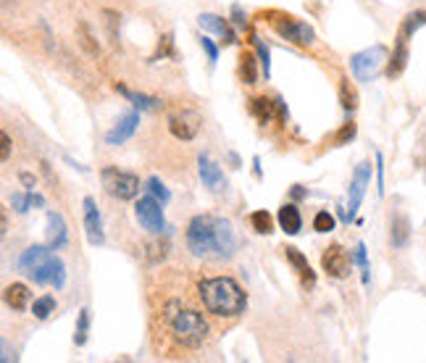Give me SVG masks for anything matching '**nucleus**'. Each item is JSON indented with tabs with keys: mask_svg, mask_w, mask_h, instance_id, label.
<instances>
[{
	"mask_svg": "<svg viewBox=\"0 0 426 363\" xmlns=\"http://www.w3.org/2000/svg\"><path fill=\"white\" fill-rule=\"evenodd\" d=\"M368 184H371V164L363 161L358 164L353 171V182H350V197H348V224L355 219V213L363 203V195H366Z\"/></svg>",
	"mask_w": 426,
	"mask_h": 363,
	"instance_id": "obj_11",
	"label": "nucleus"
},
{
	"mask_svg": "<svg viewBox=\"0 0 426 363\" xmlns=\"http://www.w3.org/2000/svg\"><path fill=\"white\" fill-rule=\"evenodd\" d=\"M376 190H379V195H384V158L382 153H376Z\"/></svg>",
	"mask_w": 426,
	"mask_h": 363,
	"instance_id": "obj_42",
	"label": "nucleus"
},
{
	"mask_svg": "<svg viewBox=\"0 0 426 363\" xmlns=\"http://www.w3.org/2000/svg\"><path fill=\"white\" fill-rule=\"evenodd\" d=\"M82 208H85V234H87L89 245H103L105 242V232H103V221H100V213H98V206L92 197H85L82 200Z\"/></svg>",
	"mask_w": 426,
	"mask_h": 363,
	"instance_id": "obj_14",
	"label": "nucleus"
},
{
	"mask_svg": "<svg viewBox=\"0 0 426 363\" xmlns=\"http://www.w3.org/2000/svg\"><path fill=\"white\" fill-rule=\"evenodd\" d=\"M334 224H337V221H334V216H332L329 211H319L316 213V219H313V229H316V232H321V234L332 232Z\"/></svg>",
	"mask_w": 426,
	"mask_h": 363,
	"instance_id": "obj_35",
	"label": "nucleus"
},
{
	"mask_svg": "<svg viewBox=\"0 0 426 363\" xmlns=\"http://www.w3.org/2000/svg\"><path fill=\"white\" fill-rule=\"evenodd\" d=\"M424 24H426V11H413V14H408L403 19V24H400L395 37V50H392V56L387 60V69H384V74L390 76V79H397V76L405 72L408 56H411L408 43H411V37L416 34V30H421Z\"/></svg>",
	"mask_w": 426,
	"mask_h": 363,
	"instance_id": "obj_4",
	"label": "nucleus"
},
{
	"mask_svg": "<svg viewBox=\"0 0 426 363\" xmlns=\"http://www.w3.org/2000/svg\"><path fill=\"white\" fill-rule=\"evenodd\" d=\"M100 184L114 200H134L140 195V179L118 166H105L100 171Z\"/></svg>",
	"mask_w": 426,
	"mask_h": 363,
	"instance_id": "obj_7",
	"label": "nucleus"
},
{
	"mask_svg": "<svg viewBox=\"0 0 426 363\" xmlns=\"http://www.w3.org/2000/svg\"><path fill=\"white\" fill-rule=\"evenodd\" d=\"M114 90H116L118 95H124L134 108H140V113H142V111H158V108L163 106L158 98H150V95H145V92H134V90H129L127 85H121V82L114 85Z\"/></svg>",
	"mask_w": 426,
	"mask_h": 363,
	"instance_id": "obj_21",
	"label": "nucleus"
},
{
	"mask_svg": "<svg viewBox=\"0 0 426 363\" xmlns=\"http://www.w3.org/2000/svg\"><path fill=\"white\" fill-rule=\"evenodd\" d=\"M390 237H392V245L395 248H405L408 240H411V224H408V219L400 213V216H392V224H390Z\"/></svg>",
	"mask_w": 426,
	"mask_h": 363,
	"instance_id": "obj_24",
	"label": "nucleus"
},
{
	"mask_svg": "<svg viewBox=\"0 0 426 363\" xmlns=\"http://www.w3.org/2000/svg\"><path fill=\"white\" fill-rule=\"evenodd\" d=\"M355 258L342 248V245H329L321 253V269L332 279H348L350 276V269H353Z\"/></svg>",
	"mask_w": 426,
	"mask_h": 363,
	"instance_id": "obj_9",
	"label": "nucleus"
},
{
	"mask_svg": "<svg viewBox=\"0 0 426 363\" xmlns=\"http://www.w3.org/2000/svg\"><path fill=\"white\" fill-rule=\"evenodd\" d=\"M66 242H69V229H66L63 216L58 211H50L47 213V248L61 250Z\"/></svg>",
	"mask_w": 426,
	"mask_h": 363,
	"instance_id": "obj_18",
	"label": "nucleus"
},
{
	"mask_svg": "<svg viewBox=\"0 0 426 363\" xmlns=\"http://www.w3.org/2000/svg\"><path fill=\"white\" fill-rule=\"evenodd\" d=\"M239 79H242L245 85H255V79H258L255 56L248 53V50H242V56H239Z\"/></svg>",
	"mask_w": 426,
	"mask_h": 363,
	"instance_id": "obj_27",
	"label": "nucleus"
},
{
	"mask_svg": "<svg viewBox=\"0 0 426 363\" xmlns=\"http://www.w3.org/2000/svg\"><path fill=\"white\" fill-rule=\"evenodd\" d=\"M147 192H150V195H156L158 197V200H161L163 206H166V203H169V197H171V192H169V190H166V184H163L161 179H158V177H150V179H147Z\"/></svg>",
	"mask_w": 426,
	"mask_h": 363,
	"instance_id": "obj_34",
	"label": "nucleus"
},
{
	"mask_svg": "<svg viewBox=\"0 0 426 363\" xmlns=\"http://www.w3.org/2000/svg\"><path fill=\"white\" fill-rule=\"evenodd\" d=\"M284 258L292 263V269L297 272V276H300V282H303V287H313L316 285V272L310 269V263H308V258L303 256L297 248H284Z\"/></svg>",
	"mask_w": 426,
	"mask_h": 363,
	"instance_id": "obj_19",
	"label": "nucleus"
},
{
	"mask_svg": "<svg viewBox=\"0 0 426 363\" xmlns=\"http://www.w3.org/2000/svg\"><path fill=\"white\" fill-rule=\"evenodd\" d=\"M11 358H16V355H11V350H8V342H3V363H8Z\"/></svg>",
	"mask_w": 426,
	"mask_h": 363,
	"instance_id": "obj_44",
	"label": "nucleus"
},
{
	"mask_svg": "<svg viewBox=\"0 0 426 363\" xmlns=\"http://www.w3.org/2000/svg\"><path fill=\"white\" fill-rule=\"evenodd\" d=\"M163 321L169 327L171 337L184 348H200L208 337V324L203 314H198L195 308H187L179 300H169L163 305Z\"/></svg>",
	"mask_w": 426,
	"mask_h": 363,
	"instance_id": "obj_3",
	"label": "nucleus"
},
{
	"mask_svg": "<svg viewBox=\"0 0 426 363\" xmlns=\"http://www.w3.org/2000/svg\"><path fill=\"white\" fill-rule=\"evenodd\" d=\"M279 227L287 232V234H297L300 227H303V219H300V211H297V206L295 203H284L279 208Z\"/></svg>",
	"mask_w": 426,
	"mask_h": 363,
	"instance_id": "obj_23",
	"label": "nucleus"
},
{
	"mask_svg": "<svg viewBox=\"0 0 426 363\" xmlns=\"http://www.w3.org/2000/svg\"><path fill=\"white\" fill-rule=\"evenodd\" d=\"M387 60H390V50L384 45H371L361 53H355L350 58V69L353 76L358 82H371L382 74V69H387Z\"/></svg>",
	"mask_w": 426,
	"mask_h": 363,
	"instance_id": "obj_5",
	"label": "nucleus"
},
{
	"mask_svg": "<svg viewBox=\"0 0 426 363\" xmlns=\"http://www.w3.org/2000/svg\"><path fill=\"white\" fill-rule=\"evenodd\" d=\"M30 298L32 292L27 285H21V282H14V285H8L6 292H3V300L8 308H14V311H24L27 305H30Z\"/></svg>",
	"mask_w": 426,
	"mask_h": 363,
	"instance_id": "obj_22",
	"label": "nucleus"
},
{
	"mask_svg": "<svg viewBox=\"0 0 426 363\" xmlns=\"http://www.w3.org/2000/svg\"><path fill=\"white\" fill-rule=\"evenodd\" d=\"M250 224H253V229H255L258 234H271V232H274V219H271V213L268 211H253Z\"/></svg>",
	"mask_w": 426,
	"mask_h": 363,
	"instance_id": "obj_31",
	"label": "nucleus"
},
{
	"mask_svg": "<svg viewBox=\"0 0 426 363\" xmlns=\"http://www.w3.org/2000/svg\"><path fill=\"white\" fill-rule=\"evenodd\" d=\"M30 279H34V285H50L56 289H63V285H66V266H63V261L58 256H50L37 272L32 274Z\"/></svg>",
	"mask_w": 426,
	"mask_h": 363,
	"instance_id": "obj_13",
	"label": "nucleus"
},
{
	"mask_svg": "<svg viewBox=\"0 0 426 363\" xmlns=\"http://www.w3.org/2000/svg\"><path fill=\"white\" fill-rule=\"evenodd\" d=\"M187 248L195 258H232L237 250L235 229L226 219L200 213L187 224Z\"/></svg>",
	"mask_w": 426,
	"mask_h": 363,
	"instance_id": "obj_1",
	"label": "nucleus"
},
{
	"mask_svg": "<svg viewBox=\"0 0 426 363\" xmlns=\"http://www.w3.org/2000/svg\"><path fill=\"white\" fill-rule=\"evenodd\" d=\"M19 182H21L27 190H32V187L37 184V182H34V177H32V174H27V171H24V174H19Z\"/></svg>",
	"mask_w": 426,
	"mask_h": 363,
	"instance_id": "obj_43",
	"label": "nucleus"
},
{
	"mask_svg": "<svg viewBox=\"0 0 426 363\" xmlns=\"http://www.w3.org/2000/svg\"><path fill=\"white\" fill-rule=\"evenodd\" d=\"M53 311H56V298L53 295H43V298H37V300L32 302V316L37 318V321H45Z\"/></svg>",
	"mask_w": 426,
	"mask_h": 363,
	"instance_id": "obj_30",
	"label": "nucleus"
},
{
	"mask_svg": "<svg viewBox=\"0 0 426 363\" xmlns=\"http://www.w3.org/2000/svg\"><path fill=\"white\" fill-rule=\"evenodd\" d=\"M253 166H255V177H261V161L258 158H253Z\"/></svg>",
	"mask_w": 426,
	"mask_h": 363,
	"instance_id": "obj_45",
	"label": "nucleus"
},
{
	"mask_svg": "<svg viewBox=\"0 0 426 363\" xmlns=\"http://www.w3.org/2000/svg\"><path fill=\"white\" fill-rule=\"evenodd\" d=\"M198 177L203 182V187H208L211 192H221L226 187V179H224V171L219 168L216 161H211V155L203 153L198 158Z\"/></svg>",
	"mask_w": 426,
	"mask_h": 363,
	"instance_id": "obj_15",
	"label": "nucleus"
},
{
	"mask_svg": "<svg viewBox=\"0 0 426 363\" xmlns=\"http://www.w3.org/2000/svg\"><path fill=\"white\" fill-rule=\"evenodd\" d=\"M137 126H140V113H137V111L127 113V116H121V119L114 124V129L105 135V145H111V148L124 145V142L137 132Z\"/></svg>",
	"mask_w": 426,
	"mask_h": 363,
	"instance_id": "obj_17",
	"label": "nucleus"
},
{
	"mask_svg": "<svg viewBox=\"0 0 426 363\" xmlns=\"http://www.w3.org/2000/svg\"><path fill=\"white\" fill-rule=\"evenodd\" d=\"M11 206L16 213H27L30 208H34V192H16L11 195Z\"/></svg>",
	"mask_w": 426,
	"mask_h": 363,
	"instance_id": "obj_33",
	"label": "nucleus"
},
{
	"mask_svg": "<svg viewBox=\"0 0 426 363\" xmlns=\"http://www.w3.org/2000/svg\"><path fill=\"white\" fill-rule=\"evenodd\" d=\"M355 132H358V126H355L353 121L342 124V126H339V132L334 135V145H348L350 140H355Z\"/></svg>",
	"mask_w": 426,
	"mask_h": 363,
	"instance_id": "obj_36",
	"label": "nucleus"
},
{
	"mask_svg": "<svg viewBox=\"0 0 426 363\" xmlns=\"http://www.w3.org/2000/svg\"><path fill=\"white\" fill-rule=\"evenodd\" d=\"M76 40H79V45L87 50V56H98L100 53V47H98V43H95V37H92V32H89L85 21L76 24Z\"/></svg>",
	"mask_w": 426,
	"mask_h": 363,
	"instance_id": "obj_29",
	"label": "nucleus"
},
{
	"mask_svg": "<svg viewBox=\"0 0 426 363\" xmlns=\"http://www.w3.org/2000/svg\"><path fill=\"white\" fill-rule=\"evenodd\" d=\"M198 24L203 27L206 32H211V34H216V37H221V43L224 45H237V34L235 30L229 27V21L224 19V16H216V14H200L198 16Z\"/></svg>",
	"mask_w": 426,
	"mask_h": 363,
	"instance_id": "obj_16",
	"label": "nucleus"
},
{
	"mask_svg": "<svg viewBox=\"0 0 426 363\" xmlns=\"http://www.w3.org/2000/svg\"><path fill=\"white\" fill-rule=\"evenodd\" d=\"M105 16V24H108V34L114 37V43H118V34H116V21H118V16L114 14V11H103Z\"/></svg>",
	"mask_w": 426,
	"mask_h": 363,
	"instance_id": "obj_40",
	"label": "nucleus"
},
{
	"mask_svg": "<svg viewBox=\"0 0 426 363\" xmlns=\"http://www.w3.org/2000/svg\"><path fill=\"white\" fill-rule=\"evenodd\" d=\"M232 19H235V24L239 27V30H248V16H245V11H242V6H232Z\"/></svg>",
	"mask_w": 426,
	"mask_h": 363,
	"instance_id": "obj_39",
	"label": "nucleus"
},
{
	"mask_svg": "<svg viewBox=\"0 0 426 363\" xmlns=\"http://www.w3.org/2000/svg\"><path fill=\"white\" fill-rule=\"evenodd\" d=\"M134 216L140 221V227L150 232V234H163L166 229V219H163V203L156 195H145L137 200L134 206Z\"/></svg>",
	"mask_w": 426,
	"mask_h": 363,
	"instance_id": "obj_8",
	"label": "nucleus"
},
{
	"mask_svg": "<svg viewBox=\"0 0 426 363\" xmlns=\"http://www.w3.org/2000/svg\"><path fill=\"white\" fill-rule=\"evenodd\" d=\"M50 256H53V253H50V248L32 245V248H27V250L21 253V258H19V269L27 274V276H32V274L37 272V269H40V266H43Z\"/></svg>",
	"mask_w": 426,
	"mask_h": 363,
	"instance_id": "obj_20",
	"label": "nucleus"
},
{
	"mask_svg": "<svg viewBox=\"0 0 426 363\" xmlns=\"http://www.w3.org/2000/svg\"><path fill=\"white\" fill-rule=\"evenodd\" d=\"M339 103L345 108V113H353L355 108H358V92H355V87L350 85L348 76L339 79Z\"/></svg>",
	"mask_w": 426,
	"mask_h": 363,
	"instance_id": "obj_25",
	"label": "nucleus"
},
{
	"mask_svg": "<svg viewBox=\"0 0 426 363\" xmlns=\"http://www.w3.org/2000/svg\"><path fill=\"white\" fill-rule=\"evenodd\" d=\"M250 113L258 119V124H271V121H287V108H284V103H281V98H266V95H261V98H253L250 100Z\"/></svg>",
	"mask_w": 426,
	"mask_h": 363,
	"instance_id": "obj_12",
	"label": "nucleus"
},
{
	"mask_svg": "<svg viewBox=\"0 0 426 363\" xmlns=\"http://www.w3.org/2000/svg\"><path fill=\"white\" fill-rule=\"evenodd\" d=\"M200 124H203V116L198 113V111H192V108H182L177 111L171 119H169V132L182 140V142H190L198 137L200 132Z\"/></svg>",
	"mask_w": 426,
	"mask_h": 363,
	"instance_id": "obj_10",
	"label": "nucleus"
},
{
	"mask_svg": "<svg viewBox=\"0 0 426 363\" xmlns=\"http://www.w3.org/2000/svg\"><path fill=\"white\" fill-rule=\"evenodd\" d=\"M89 308H79L76 314V329H74V345L82 348L87 345V337H89Z\"/></svg>",
	"mask_w": 426,
	"mask_h": 363,
	"instance_id": "obj_26",
	"label": "nucleus"
},
{
	"mask_svg": "<svg viewBox=\"0 0 426 363\" xmlns=\"http://www.w3.org/2000/svg\"><path fill=\"white\" fill-rule=\"evenodd\" d=\"M250 43H253L255 53H258V60H261V72H264V76L268 79V76H271V50L264 45V40H261L258 34H250Z\"/></svg>",
	"mask_w": 426,
	"mask_h": 363,
	"instance_id": "obj_28",
	"label": "nucleus"
},
{
	"mask_svg": "<svg viewBox=\"0 0 426 363\" xmlns=\"http://www.w3.org/2000/svg\"><path fill=\"white\" fill-rule=\"evenodd\" d=\"M264 16L281 40H290V43H295V45H310L313 37H316L313 30H310L306 21H300V19H295V16H290V14L268 11V14H264Z\"/></svg>",
	"mask_w": 426,
	"mask_h": 363,
	"instance_id": "obj_6",
	"label": "nucleus"
},
{
	"mask_svg": "<svg viewBox=\"0 0 426 363\" xmlns=\"http://www.w3.org/2000/svg\"><path fill=\"white\" fill-rule=\"evenodd\" d=\"M200 47L206 50V56H208V60H211V63H216V60H219V47L213 45L208 37H200Z\"/></svg>",
	"mask_w": 426,
	"mask_h": 363,
	"instance_id": "obj_38",
	"label": "nucleus"
},
{
	"mask_svg": "<svg viewBox=\"0 0 426 363\" xmlns=\"http://www.w3.org/2000/svg\"><path fill=\"white\" fill-rule=\"evenodd\" d=\"M166 56H171V58H174V37H171V34H163L161 43H158V50H156V56H153L150 60L166 58Z\"/></svg>",
	"mask_w": 426,
	"mask_h": 363,
	"instance_id": "obj_37",
	"label": "nucleus"
},
{
	"mask_svg": "<svg viewBox=\"0 0 426 363\" xmlns=\"http://www.w3.org/2000/svg\"><path fill=\"white\" fill-rule=\"evenodd\" d=\"M198 295L203 308L213 316L235 318L248 308V295L232 276H211L198 285Z\"/></svg>",
	"mask_w": 426,
	"mask_h": 363,
	"instance_id": "obj_2",
	"label": "nucleus"
},
{
	"mask_svg": "<svg viewBox=\"0 0 426 363\" xmlns=\"http://www.w3.org/2000/svg\"><path fill=\"white\" fill-rule=\"evenodd\" d=\"M0 145H3V148H0V161L6 164V161L11 158V137L6 135V132H0Z\"/></svg>",
	"mask_w": 426,
	"mask_h": 363,
	"instance_id": "obj_41",
	"label": "nucleus"
},
{
	"mask_svg": "<svg viewBox=\"0 0 426 363\" xmlns=\"http://www.w3.org/2000/svg\"><path fill=\"white\" fill-rule=\"evenodd\" d=\"M355 263H358V269H361V276H363V285H368L371 282V266H368V258H366V245L363 242H358L355 245Z\"/></svg>",
	"mask_w": 426,
	"mask_h": 363,
	"instance_id": "obj_32",
	"label": "nucleus"
}]
</instances>
